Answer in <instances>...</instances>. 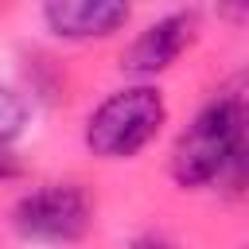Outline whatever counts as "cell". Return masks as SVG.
Instances as JSON below:
<instances>
[{
	"instance_id": "1",
	"label": "cell",
	"mask_w": 249,
	"mask_h": 249,
	"mask_svg": "<svg viewBox=\"0 0 249 249\" xmlns=\"http://www.w3.org/2000/svg\"><path fill=\"white\" fill-rule=\"evenodd\" d=\"M245 171V97L237 89L214 93L171 148V179L187 191L214 183H241Z\"/></svg>"
},
{
	"instance_id": "2",
	"label": "cell",
	"mask_w": 249,
	"mask_h": 249,
	"mask_svg": "<svg viewBox=\"0 0 249 249\" xmlns=\"http://www.w3.org/2000/svg\"><path fill=\"white\" fill-rule=\"evenodd\" d=\"M167 121L163 93L148 82L109 93L86 121V148L101 160H132L144 152Z\"/></svg>"
},
{
	"instance_id": "3",
	"label": "cell",
	"mask_w": 249,
	"mask_h": 249,
	"mask_svg": "<svg viewBox=\"0 0 249 249\" xmlns=\"http://www.w3.org/2000/svg\"><path fill=\"white\" fill-rule=\"evenodd\" d=\"M12 226L27 241L70 245L82 241L93 226V202L78 183H43L12 206Z\"/></svg>"
},
{
	"instance_id": "4",
	"label": "cell",
	"mask_w": 249,
	"mask_h": 249,
	"mask_svg": "<svg viewBox=\"0 0 249 249\" xmlns=\"http://www.w3.org/2000/svg\"><path fill=\"white\" fill-rule=\"evenodd\" d=\"M198 39V12L195 8H179V12H167L160 16L156 23H148L121 54V70L148 82L156 74H163L191 43Z\"/></svg>"
},
{
	"instance_id": "5",
	"label": "cell",
	"mask_w": 249,
	"mask_h": 249,
	"mask_svg": "<svg viewBox=\"0 0 249 249\" xmlns=\"http://www.w3.org/2000/svg\"><path fill=\"white\" fill-rule=\"evenodd\" d=\"M43 19L51 27V35L58 39H105L113 31H121L128 23V4L121 0H51L43 8Z\"/></svg>"
},
{
	"instance_id": "6",
	"label": "cell",
	"mask_w": 249,
	"mask_h": 249,
	"mask_svg": "<svg viewBox=\"0 0 249 249\" xmlns=\"http://www.w3.org/2000/svg\"><path fill=\"white\" fill-rule=\"evenodd\" d=\"M27 124V101L12 89V86H0V148H8Z\"/></svg>"
},
{
	"instance_id": "7",
	"label": "cell",
	"mask_w": 249,
	"mask_h": 249,
	"mask_svg": "<svg viewBox=\"0 0 249 249\" xmlns=\"http://www.w3.org/2000/svg\"><path fill=\"white\" fill-rule=\"evenodd\" d=\"M19 175V160L8 152V148H0V183H8V179H16Z\"/></svg>"
},
{
	"instance_id": "8",
	"label": "cell",
	"mask_w": 249,
	"mask_h": 249,
	"mask_svg": "<svg viewBox=\"0 0 249 249\" xmlns=\"http://www.w3.org/2000/svg\"><path fill=\"white\" fill-rule=\"evenodd\" d=\"M132 249H171L167 241H156V237H144V241H136Z\"/></svg>"
}]
</instances>
